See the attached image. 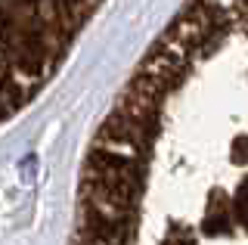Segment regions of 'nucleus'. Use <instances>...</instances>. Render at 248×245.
<instances>
[{
    "label": "nucleus",
    "mask_w": 248,
    "mask_h": 245,
    "mask_svg": "<svg viewBox=\"0 0 248 245\" xmlns=\"http://www.w3.org/2000/svg\"><path fill=\"white\" fill-rule=\"evenodd\" d=\"M65 245H248V0H183L84 149Z\"/></svg>",
    "instance_id": "f257e3e1"
},
{
    "label": "nucleus",
    "mask_w": 248,
    "mask_h": 245,
    "mask_svg": "<svg viewBox=\"0 0 248 245\" xmlns=\"http://www.w3.org/2000/svg\"><path fill=\"white\" fill-rule=\"evenodd\" d=\"M106 0H0V127L62 72Z\"/></svg>",
    "instance_id": "f03ea898"
}]
</instances>
